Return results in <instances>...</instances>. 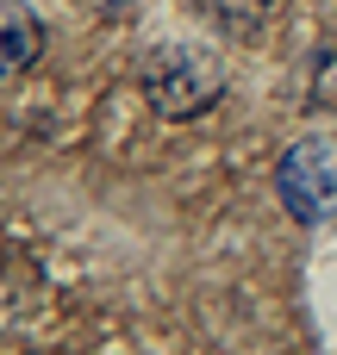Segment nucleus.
Masks as SVG:
<instances>
[{
    "mask_svg": "<svg viewBox=\"0 0 337 355\" xmlns=\"http://www.w3.org/2000/svg\"><path fill=\"white\" fill-rule=\"evenodd\" d=\"M219 94H225V69H219L206 50L163 44V50L144 62V100H150L163 119H194V112H206Z\"/></svg>",
    "mask_w": 337,
    "mask_h": 355,
    "instance_id": "obj_1",
    "label": "nucleus"
},
{
    "mask_svg": "<svg viewBox=\"0 0 337 355\" xmlns=\"http://www.w3.org/2000/svg\"><path fill=\"white\" fill-rule=\"evenodd\" d=\"M275 187H281V206L300 225H331L337 218V144L331 137H300L281 156Z\"/></svg>",
    "mask_w": 337,
    "mask_h": 355,
    "instance_id": "obj_2",
    "label": "nucleus"
},
{
    "mask_svg": "<svg viewBox=\"0 0 337 355\" xmlns=\"http://www.w3.org/2000/svg\"><path fill=\"white\" fill-rule=\"evenodd\" d=\"M38 50H44V25L31 19V6L0 0V75L31 69V62H38Z\"/></svg>",
    "mask_w": 337,
    "mask_h": 355,
    "instance_id": "obj_3",
    "label": "nucleus"
},
{
    "mask_svg": "<svg viewBox=\"0 0 337 355\" xmlns=\"http://www.w3.org/2000/svg\"><path fill=\"white\" fill-rule=\"evenodd\" d=\"M313 106H337V50H325V62L313 75Z\"/></svg>",
    "mask_w": 337,
    "mask_h": 355,
    "instance_id": "obj_4",
    "label": "nucleus"
},
{
    "mask_svg": "<svg viewBox=\"0 0 337 355\" xmlns=\"http://www.w3.org/2000/svg\"><path fill=\"white\" fill-rule=\"evenodd\" d=\"M94 6H100L106 19H131V12H138V0H94Z\"/></svg>",
    "mask_w": 337,
    "mask_h": 355,
    "instance_id": "obj_5",
    "label": "nucleus"
}]
</instances>
